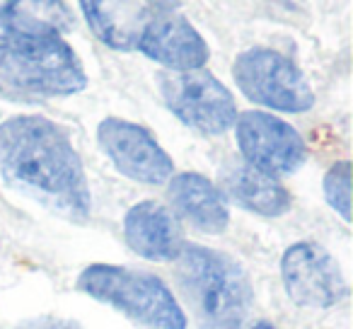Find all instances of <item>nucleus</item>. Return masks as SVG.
<instances>
[{"mask_svg": "<svg viewBox=\"0 0 353 329\" xmlns=\"http://www.w3.org/2000/svg\"><path fill=\"white\" fill-rule=\"evenodd\" d=\"M0 170L12 189L70 221H88L92 199L68 133L46 117H12L0 126Z\"/></svg>", "mask_w": 353, "mask_h": 329, "instance_id": "obj_1", "label": "nucleus"}, {"mask_svg": "<svg viewBox=\"0 0 353 329\" xmlns=\"http://www.w3.org/2000/svg\"><path fill=\"white\" fill-rule=\"evenodd\" d=\"M176 281L201 329H240L252 308V286L232 257L203 245H184Z\"/></svg>", "mask_w": 353, "mask_h": 329, "instance_id": "obj_2", "label": "nucleus"}, {"mask_svg": "<svg viewBox=\"0 0 353 329\" xmlns=\"http://www.w3.org/2000/svg\"><path fill=\"white\" fill-rule=\"evenodd\" d=\"M88 75L63 34L0 37V92L22 99L68 97Z\"/></svg>", "mask_w": 353, "mask_h": 329, "instance_id": "obj_3", "label": "nucleus"}, {"mask_svg": "<svg viewBox=\"0 0 353 329\" xmlns=\"http://www.w3.org/2000/svg\"><path fill=\"white\" fill-rule=\"evenodd\" d=\"M90 298L126 315L143 329H187V312L165 281L148 271L117 264H90L78 276Z\"/></svg>", "mask_w": 353, "mask_h": 329, "instance_id": "obj_4", "label": "nucleus"}, {"mask_svg": "<svg viewBox=\"0 0 353 329\" xmlns=\"http://www.w3.org/2000/svg\"><path fill=\"white\" fill-rule=\"evenodd\" d=\"M157 88L167 109L203 136H221L232 128L237 104L232 92L208 70H165Z\"/></svg>", "mask_w": 353, "mask_h": 329, "instance_id": "obj_5", "label": "nucleus"}, {"mask_svg": "<svg viewBox=\"0 0 353 329\" xmlns=\"http://www.w3.org/2000/svg\"><path fill=\"white\" fill-rule=\"evenodd\" d=\"M232 75L247 99L276 112L303 114L314 104V92L300 68L274 49H247L235 59Z\"/></svg>", "mask_w": 353, "mask_h": 329, "instance_id": "obj_6", "label": "nucleus"}, {"mask_svg": "<svg viewBox=\"0 0 353 329\" xmlns=\"http://www.w3.org/2000/svg\"><path fill=\"white\" fill-rule=\"evenodd\" d=\"M232 126L242 160L271 177L298 172L307 160V146L303 136L274 114L242 112L237 114Z\"/></svg>", "mask_w": 353, "mask_h": 329, "instance_id": "obj_7", "label": "nucleus"}, {"mask_svg": "<svg viewBox=\"0 0 353 329\" xmlns=\"http://www.w3.org/2000/svg\"><path fill=\"white\" fill-rule=\"evenodd\" d=\"M97 141L114 168L133 182L157 187L174 175L172 157L141 123L109 117L97 126Z\"/></svg>", "mask_w": 353, "mask_h": 329, "instance_id": "obj_8", "label": "nucleus"}, {"mask_svg": "<svg viewBox=\"0 0 353 329\" xmlns=\"http://www.w3.org/2000/svg\"><path fill=\"white\" fill-rule=\"evenodd\" d=\"M288 298L300 308H334L348 295L336 259L314 242H295L281 259Z\"/></svg>", "mask_w": 353, "mask_h": 329, "instance_id": "obj_9", "label": "nucleus"}, {"mask_svg": "<svg viewBox=\"0 0 353 329\" xmlns=\"http://www.w3.org/2000/svg\"><path fill=\"white\" fill-rule=\"evenodd\" d=\"M138 51L167 70H196L203 68L211 51L192 22L172 12L150 15L138 39Z\"/></svg>", "mask_w": 353, "mask_h": 329, "instance_id": "obj_10", "label": "nucleus"}, {"mask_svg": "<svg viewBox=\"0 0 353 329\" xmlns=\"http://www.w3.org/2000/svg\"><path fill=\"white\" fill-rule=\"evenodd\" d=\"M123 237L136 255L150 261H174L184 250V230L176 216L157 201H141L123 218Z\"/></svg>", "mask_w": 353, "mask_h": 329, "instance_id": "obj_11", "label": "nucleus"}, {"mask_svg": "<svg viewBox=\"0 0 353 329\" xmlns=\"http://www.w3.org/2000/svg\"><path fill=\"white\" fill-rule=\"evenodd\" d=\"M167 197L174 213L203 232H223L230 223V208L223 192L208 177L196 172H179L170 177Z\"/></svg>", "mask_w": 353, "mask_h": 329, "instance_id": "obj_12", "label": "nucleus"}, {"mask_svg": "<svg viewBox=\"0 0 353 329\" xmlns=\"http://www.w3.org/2000/svg\"><path fill=\"white\" fill-rule=\"evenodd\" d=\"M221 187L223 197H230L237 206L256 213V216H283L293 203L288 189L279 179L252 168L245 160L228 162L221 172Z\"/></svg>", "mask_w": 353, "mask_h": 329, "instance_id": "obj_13", "label": "nucleus"}, {"mask_svg": "<svg viewBox=\"0 0 353 329\" xmlns=\"http://www.w3.org/2000/svg\"><path fill=\"white\" fill-rule=\"evenodd\" d=\"M92 34L117 51H133L150 20L143 0H80Z\"/></svg>", "mask_w": 353, "mask_h": 329, "instance_id": "obj_14", "label": "nucleus"}, {"mask_svg": "<svg viewBox=\"0 0 353 329\" xmlns=\"http://www.w3.org/2000/svg\"><path fill=\"white\" fill-rule=\"evenodd\" d=\"M73 12L63 0H8L0 6V37L68 34Z\"/></svg>", "mask_w": 353, "mask_h": 329, "instance_id": "obj_15", "label": "nucleus"}, {"mask_svg": "<svg viewBox=\"0 0 353 329\" xmlns=\"http://www.w3.org/2000/svg\"><path fill=\"white\" fill-rule=\"evenodd\" d=\"M324 197L343 221H351V162L348 160L334 162L324 175Z\"/></svg>", "mask_w": 353, "mask_h": 329, "instance_id": "obj_16", "label": "nucleus"}, {"mask_svg": "<svg viewBox=\"0 0 353 329\" xmlns=\"http://www.w3.org/2000/svg\"><path fill=\"white\" fill-rule=\"evenodd\" d=\"M20 329H80L75 322H68V319L61 317H37L30 319V322H22Z\"/></svg>", "mask_w": 353, "mask_h": 329, "instance_id": "obj_17", "label": "nucleus"}, {"mask_svg": "<svg viewBox=\"0 0 353 329\" xmlns=\"http://www.w3.org/2000/svg\"><path fill=\"white\" fill-rule=\"evenodd\" d=\"M148 6L157 8L160 12H172L176 6H179V0H145Z\"/></svg>", "mask_w": 353, "mask_h": 329, "instance_id": "obj_18", "label": "nucleus"}, {"mask_svg": "<svg viewBox=\"0 0 353 329\" xmlns=\"http://www.w3.org/2000/svg\"><path fill=\"white\" fill-rule=\"evenodd\" d=\"M252 329H276V327H274V324H269V322H256Z\"/></svg>", "mask_w": 353, "mask_h": 329, "instance_id": "obj_19", "label": "nucleus"}]
</instances>
